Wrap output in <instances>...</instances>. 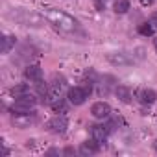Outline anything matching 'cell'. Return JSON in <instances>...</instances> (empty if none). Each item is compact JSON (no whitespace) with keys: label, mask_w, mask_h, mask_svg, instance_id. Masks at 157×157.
<instances>
[{"label":"cell","mask_w":157,"mask_h":157,"mask_svg":"<svg viewBox=\"0 0 157 157\" xmlns=\"http://www.w3.org/2000/svg\"><path fill=\"white\" fill-rule=\"evenodd\" d=\"M46 128H48V131H52V133H65L67 128H68V120H67L65 115H56L52 120H48Z\"/></svg>","instance_id":"4"},{"label":"cell","mask_w":157,"mask_h":157,"mask_svg":"<svg viewBox=\"0 0 157 157\" xmlns=\"http://www.w3.org/2000/svg\"><path fill=\"white\" fill-rule=\"evenodd\" d=\"M2 46H0V50H2V54H8L13 46H15V37H11V35H2Z\"/></svg>","instance_id":"13"},{"label":"cell","mask_w":157,"mask_h":157,"mask_svg":"<svg viewBox=\"0 0 157 157\" xmlns=\"http://www.w3.org/2000/svg\"><path fill=\"white\" fill-rule=\"evenodd\" d=\"M44 17L48 19V22L61 33H76L80 30V24L74 17H70L68 13L61 11V10H54V8H46L44 10Z\"/></svg>","instance_id":"1"},{"label":"cell","mask_w":157,"mask_h":157,"mask_svg":"<svg viewBox=\"0 0 157 157\" xmlns=\"http://www.w3.org/2000/svg\"><path fill=\"white\" fill-rule=\"evenodd\" d=\"M150 24H151L153 28H157V13H153V15L150 17Z\"/></svg>","instance_id":"17"},{"label":"cell","mask_w":157,"mask_h":157,"mask_svg":"<svg viewBox=\"0 0 157 157\" xmlns=\"http://www.w3.org/2000/svg\"><path fill=\"white\" fill-rule=\"evenodd\" d=\"M91 133H93V139L102 144L109 135V128L107 126H91Z\"/></svg>","instance_id":"10"},{"label":"cell","mask_w":157,"mask_h":157,"mask_svg":"<svg viewBox=\"0 0 157 157\" xmlns=\"http://www.w3.org/2000/svg\"><path fill=\"white\" fill-rule=\"evenodd\" d=\"M91 113H93L94 118H102L104 120V118H107L111 115V105L105 104V102H96V104H93Z\"/></svg>","instance_id":"6"},{"label":"cell","mask_w":157,"mask_h":157,"mask_svg":"<svg viewBox=\"0 0 157 157\" xmlns=\"http://www.w3.org/2000/svg\"><path fill=\"white\" fill-rule=\"evenodd\" d=\"M24 76H26V80L39 83V82L43 80V68H41L39 65H28L26 70H24Z\"/></svg>","instance_id":"7"},{"label":"cell","mask_w":157,"mask_h":157,"mask_svg":"<svg viewBox=\"0 0 157 157\" xmlns=\"http://www.w3.org/2000/svg\"><path fill=\"white\" fill-rule=\"evenodd\" d=\"M33 115L35 113H28V115H15V124L19 128H26L33 122Z\"/></svg>","instance_id":"12"},{"label":"cell","mask_w":157,"mask_h":157,"mask_svg":"<svg viewBox=\"0 0 157 157\" xmlns=\"http://www.w3.org/2000/svg\"><path fill=\"white\" fill-rule=\"evenodd\" d=\"M115 13H118V15H124V13H128V10H129V0H115Z\"/></svg>","instance_id":"14"},{"label":"cell","mask_w":157,"mask_h":157,"mask_svg":"<svg viewBox=\"0 0 157 157\" xmlns=\"http://www.w3.org/2000/svg\"><path fill=\"white\" fill-rule=\"evenodd\" d=\"M153 46H155V50H157V37L153 39Z\"/></svg>","instance_id":"19"},{"label":"cell","mask_w":157,"mask_h":157,"mask_svg":"<svg viewBox=\"0 0 157 157\" xmlns=\"http://www.w3.org/2000/svg\"><path fill=\"white\" fill-rule=\"evenodd\" d=\"M153 148H155V150H157V140H155V142H153Z\"/></svg>","instance_id":"20"},{"label":"cell","mask_w":157,"mask_h":157,"mask_svg":"<svg viewBox=\"0 0 157 157\" xmlns=\"http://www.w3.org/2000/svg\"><path fill=\"white\" fill-rule=\"evenodd\" d=\"M28 93H30V87L24 85V83H22V85H15V87L11 89V94H13L15 98H21V96H24V94H28Z\"/></svg>","instance_id":"15"},{"label":"cell","mask_w":157,"mask_h":157,"mask_svg":"<svg viewBox=\"0 0 157 157\" xmlns=\"http://www.w3.org/2000/svg\"><path fill=\"white\" fill-rule=\"evenodd\" d=\"M139 2H140L142 6H151V4L155 2V0H139Z\"/></svg>","instance_id":"18"},{"label":"cell","mask_w":157,"mask_h":157,"mask_svg":"<svg viewBox=\"0 0 157 157\" xmlns=\"http://www.w3.org/2000/svg\"><path fill=\"white\" fill-rule=\"evenodd\" d=\"M87 98V91L83 87H72L68 89V102L72 105H82Z\"/></svg>","instance_id":"5"},{"label":"cell","mask_w":157,"mask_h":157,"mask_svg":"<svg viewBox=\"0 0 157 157\" xmlns=\"http://www.w3.org/2000/svg\"><path fill=\"white\" fill-rule=\"evenodd\" d=\"M10 17L13 21H17L19 24H22V26H43V17L26 10V8H15L10 13Z\"/></svg>","instance_id":"2"},{"label":"cell","mask_w":157,"mask_h":157,"mask_svg":"<svg viewBox=\"0 0 157 157\" xmlns=\"http://www.w3.org/2000/svg\"><path fill=\"white\" fill-rule=\"evenodd\" d=\"M98 151H100V142L94 140V139L85 140V142H82V146H80V153H82V155H94V153H98Z\"/></svg>","instance_id":"9"},{"label":"cell","mask_w":157,"mask_h":157,"mask_svg":"<svg viewBox=\"0 0 157 157\" xmlns=\"http://www.w3.org/2000/svg\"><path fill=\"white\" fill-rule=\"evenodd\" d=\"M139 33L144 35V37H151V35H153V26H151L150 22H144V24L139 26Z\"/></svg>","instance_id":"16"},{"label":"cell","mask_w":157,"mask_h":157,"mask_svg":"<svg viewBox=\"0 0 157 157\" xmlns=\"http://www.w3.org/2000/svg\"><path fill=\"white\" fill-rule=\"evenodd\" d=\"M137 98H139L140 104H148L150 105V104H153L157 100V93L153 89H146L144 87V89H139L137 91Z\"/></svg>","instance_id":"8"},{"label":"cell","mask_w":157,"mask_h":157,"mask_svg":"<svg viewBox=\"0 0 157 157\" xmlns=\"http://www.w3.org/2000/svg\"><path fill=\"white\" fill-rule=\"evenodd\" d=\"M107 61L115 67H128V65H133V57L126 52H109L107 54Z\"/></svg>","instance_id":"3"},{"label":"cell","mask_w":157,"mask_h":157,"mask_svg":"<svg viewBox=\"0 0 157 157\" xmlns=\"http://www.w3.org/2000/svg\"><path fill=\"white\" fill-rule=\"evenodd\" d=\"M115 96L122 102V104H129L131 102V91L126 85H117L115 87Z\"/></svg>","instance_id":"11"}]
</instances>
